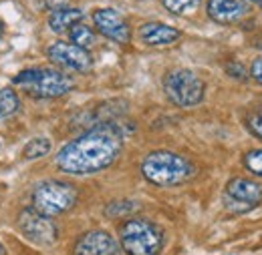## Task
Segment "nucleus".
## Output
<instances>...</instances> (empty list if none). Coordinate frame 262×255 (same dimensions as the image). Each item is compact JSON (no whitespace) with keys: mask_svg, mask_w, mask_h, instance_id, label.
I'll return each instance as SVG.
<instances>
[{"mask_svg":"<svg viewBox=\"0 0 262 255\" xmlns=\"http://www.w3.org/2000/svg\"><path fill=\"white\" fill-rule=\"evenodd\" d=\"M51 147L53 145H51V141L47 137H36V139L27 143V147L23 149V157L27 161L40 159V157H45V155L51 153Z\"/></svg>","mask_w":262,"mask_h":255,"instance_id":"nucleus-17","label":"nucleus"},{"mask_svg":"<svg viewBox=\"0 0 262 255\" xmlns=\"http://www.w3.org/2000/svg\"><path fill=\"white\" fill-rule=\"evenodd\" d=\"M119 241L127 255H158L164 247V233L147 219H129L119 229Z\"/></svg>","mask_w":262,"mask_h":255,"instance_id":"nucleus-4","label":"nucleus"},{"mask_svg":"<svg viewBox=\"0 0 262 255\" xmlns=\"http://www.w3.org/2000/svg\"><path fill=\"white\" fill-rule=\"evenodd\" d=\"M139 38L147 46H167L182 38V32L164 22H145L139 27Z\"/></svg>","mask_w":262,"mask_h":255,"instance_id":"nucleus-13","label":"nucleus"},{"mask_svg":"<svg viewBox=\"0 0 262 255\" xmlns=\"http://www.w3.org/2000/svg\"><path fill=\"white\" fill-rule=\"evenodd\" d=\"M143 177L160 187L182 185L194 175V165L186 157L171 151H154L141 163Z\"/></svg>","mask_w":262,"mask_h":255,"instance_id":"nucleus-2","label":"nucleus"},{"mask_svg":"<svg viewBox=\"0 0 262 255\" xmlns=\"http://www.w3.org/2000/svg\"><path fill=\"white\" fill-rule=\"evenodd\" d=\"M83 20V12L79 8H59V10H53L51 16H49V27L51 31L61 34L67 32L73 24L81 22Z\"/></svg>","mask_w":262,"mask_h":255,"instance_id":"nucleus-14","label":"nucleus"},{"mask_svg":"<svg viewBox=\"0 0 262 255\" xmlns=\"http://www.w3.org/2000/svg\"><path fill=\"white\" fill-rule=\"evenodd\" d=\"M250 74H252V79H254L258 85H262V57L252 63V66H250Z\"/></svg>","mask_w":262,"mask_h":255,"instance_id":"nucleus-22","label":"nucleus"},{"mask_svg":"<svg viewBox=\"0 0 262 255\" xmlns=\"http://www.w3.org/2000/svg\"><path fill=\"white\" fill-rule=\"evenodd\" d=\"M0 34H2V22H0Z\"/></svg>","mask_w":262,"mask_h":255,"instance_id":"nucleus-26","label":"nucleus"},{"mask_svg":"<svg viewBox=\"0 0 262 255\" xmlns=\"http://www.w3.org/2000/svg\"><path fill=\"white\" fill-rule=\"evenodd\" d=\"M12 83L36 98H57L67 95L75 87L73 79L57 68H29L18 72Z\"/></svg>","mask_w":262,"mask_h":255,"instance_id":"nucleus-3","label":"nucleus"},{"mask_svg":"<svg viewBox=\"0 0 262 255\" xmlns=\"http://www.w3.org/2000/svg\"><path fill=\"white\" fill-rule=\"evenodd\" d=\"M164 93L178 107H196L204 100L206 85L196 72L173 68L164 76Z\"/></svg>","mask_w":262,"mask_h":255,"instance_id":"nucleus-6","label":"nucleus"},{"mask_svg":"<svg viewBox=\"0 0 262 255\" xmlns=\"http://www.w3.org/2000/svg\"><path fill=\"white\" fill-rule=\"evenodd\" d=\"M69 36H71V42H73V44H77V46H81V48H85V50H89V48L95 44V40H97L95 32L91 31L89 27L81 24V22H77V24H73V27L69 29Z\"/></svg>","mask_w":262,"mask_h":255,"instance_id":"nucleus-15","label":"nucleus"},{"mask_svg":"<svg viewBox=\"0 0 262 255\" xmlns=\"http://www.w3.org/2000/svg\"><path fill=\"white\" fill-rule=\"evenodd\" d=\"M69 0H45V4L49 6V8H53V10H59V8H65V4Z\"/></svg>","mask_w":262,"mask_h":255,"instance_id":"nucleus-23","label":"nucleus"},{"mask_svg":"<svg viewBox=\"0 0 262 255\" xmlns=\"http://www.w3.org/2000/svg\"><path fill=\"white\" fill-rule=\"evenodd\" d=\"M93 22H95L97 31L105 38H109V40H113L117 44H127L131 40V29L127 24V20L113 8H99V10H95Z\"/></svg>","mask_w":262,"mask_h":255,"instance_id":"nucleus-10","label":"nucleus"},{"mask_svg":"<svg viewBox=\"0 0 262 255\" xmlns=\"http://www.w3.org/2000/svg\"><path fill=\"white\" fill-rule=\"evenodd\" d=\"M244 165H246V169H248L250 173L262 177V149H254V151L246 153Z\"/></svg>","mask_w":262,"mask_h":255,"instance_id":"nucleus-19","label":"nucleus"},{"mask_svg":"<svg viewBox=\"0 0 262 255\" xmlns=\"http://www.w3.org/2000/svg\"><path fill=\"white\" fill-rule=\"evenodd\" d=\"M0 255H4V247L2 245H0Z\"/></svg>","mask_w":262,"mask_h":255,"instance_id":"nucleus-24","label":"nucleus"},{"mask_svg":"<svg viewBox=\"0 0 262 255\" xmlns=\"http://www.w3.org/2000/svg\"><path fill=\"white\" fill-rule=\"evenodd\" d=\"M162 4H164L171 14L186 16V14L196 12L198 6L202 4V0H162Z\"/></svg>","mask_w":262,"mask_h":255,"instance_id":"nucleus-18","label":"nucleus"},{"mask_svg":"<svg viewBox=\"0 0 262 255\" xmlns=\"http://www.w3.org/2000/svg\"><path fill=\"white\" fill-rule=\"evenodd\" d=\"M208 16L218 24H236L250 14L244 0H208Z\"/></svg>","mask_w":262,"mask_h":255,"instance_id":"nucleus-12","label":"nucleus"},{"mask_svg":"<svg viewBox=\"0 0 262 255\" xmlns=\"http://www.w3.org/2000/svg\"><path fill=\"white\" fill-rule=\"evenodd\" d=\"M18 107H20V100H18V96L12 89H2L0 91V121H6L10 117H14Z\"/></svg>","mask_w":262,"mask_h":255,"instance_id":"nucleus-16","label":"nucleus"},{"mask_svg":"<svg viewBox=\"0 0 262 255\" xmlns=\"http://www.w3.org/2000/svg\"><path fill=\"white\" fill-rule=\"evenodd\" d=\"M246 127L252 135H256L258 139H262V111L260 113H250L246 115Z\"/></svg>","mask_w":262,"mask_h":255,"instance_id":"nucleus-21","label":"nucleus"},{"mask_svg":"<svg viewBox=\"0 0 262 255\" xmlns=\"http://www.w3.org/2000/svg\"><path fill=\"white\" fill-rule=\"evenodd\" d=\"M252 2H256V4H260L262 6V0H252Z\"/></svg>","mask_w":262,"mask_h":255,"instance_id":"nucleus-25","label":"nucleus"},{"mask_svg":"<svg viewBox=\"0 0 262 255\" xmlns=\"http://www.w3.org/2000/svg\"><path fill=\"white\" fill-rule=\"evenodd\" d=\"M135 209H137L135 203H131V201H121V203L109 205V207H107V215H109V217H117L119 213L125 215V213H131V211H135Z\"/></svg>","mask_w":262,"mask_h":255,"instance_id":"nucleus-20","label":"nucleus"},{"mask_svg":"<svg viewBox=\"0 0 262 255\" xmlns=\"http://www.w3.org/2000/svg\"><path fill=\"white\" fill-rule=\"evenodd\" d=\"M47 57L51 63L69 68V70H77V72H85L93 66V59H91L89 50H85L73 42H63V40L51 44L47 50Z\"/></svg>","mask_w":262,"mask_h":255,"instance_id":"nucleus-8","label":"nucleus"},{"mask_svg":"<svg viewBox=\"0 0 262 255\" xmlns=\"http://www.w3.org/2000/svg\"><path fill=\"white\" fill-rule=\"evenodd\" d=\"M73 255H121V251H119V243L107 231L95 229L79 237Z\"/></svg>","mask_w":262,"mask_h":255,"instance_id":"nucleus-11","label":"nucleus"},{"mask_svg":"<svg viewBox=\"0 0 262 255\" xmlns=\"http://www.w3.org/2000/svg\"><path fill=\"white\" fill-rule=\"evenodd\" d=\"M121 145V131L115 123L97 125L59 151L57 167L73 175L97 173L117 161Z\"/></svg>","mask_w":262,"mask_h":255,"instance_id":"nucleus-1","label":"nucleus"},{"mask_svg":"<svg viewBox=\"0 0 262 255\" xmlns=\"http://www.w3.org/2000/svg\"><path fill=\"white\" fill-rule=\"evenodd\" d=\"M262 203V183L246 177H236L226 185V205L230 209L240 207L242 211Z\"/></svg>","mask_w":262,"mask_h":255,"instance_id":"nucleus-9","label":"nucleus"},{"mask_svg":"<svg viewBox=\"0 0 262 255\" xmlns=\"http://www.w3.org/2000/svg\"><path fill=\"white\" fill-rule=\"evenodd\" d=\"M77 203V189L65 181H45L33 193V209L45 217L63 215Z\"/></svg>","mask_w":262,"mask_h":255,"instance_id":"nucleus-5","label":"nucleus"},{"mask_svg":"<svg viewBox=\"0 0 262 255\" xmlns=\"http://www.w3.org/2000/svg\"><path fill=\"white\" fill-rule=\"evenodd\" d=\"M18 227H20V233L36 245H53L59 237V231L51 221V217L36 213L33 207L25 209L18 215Z\"/></svg>","mask_w":262,"mask_h":255,"instance_id":"nucleus-7","label":"nucleus"}]
</instances>
